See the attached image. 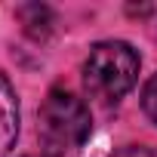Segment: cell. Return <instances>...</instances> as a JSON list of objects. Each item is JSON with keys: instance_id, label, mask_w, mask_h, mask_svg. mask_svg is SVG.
Wrapping results in <instances>:
<instances>
[{"instance_id": "6da1fadb", "label": "cell", "mask_w": 157, "mask_h": 157, "mask_svg": "<svg viewBox=\"0 0 157 157\" xmlns=\"http://www.w3.org/2000/svg\"><path fill=\"white\" fill-rule=\"evenodd\" d=\"M139 52L123 40L96 43L83 62V83L93 99L117 102L123 99L139 80Z\"/></svg>"}, {"instance_id": "7a4b0ae2", "label": "cell", "mask_w": 157, "mask_h": 157, "mask_svg": "<svg viewBox=\"0 0 157 157\" xmlns=\"http://www.w3.org/2000/svg\"><path fill=\"white\" fill-rule=\"evenodd\" d=\"M93 129V117L83 99H77L74 93L52 90L40 108V142L52 157L74 154Z\"/></svg>"}, {"instance_id": "3957f363", "label": "cell", "mask_w": 157, "mask_h": 157, "mask_svg": "<svg viewBox=\"0 0 157 157\" xmlns=\"http://www.w3.org/2000/svg\"><path fill=\"white\" fill-rule=\"evenodd\" d=\"M19 139V99L10 77L0 71V157H10Z\"/></svg>"}, {"instance_id": "277c9868", "label": "cell", "mask_w": 157, "mask_h": 157, "mask_svg": "<svg viewBox=\"0 0 157 157\" xmlns=\"http://www.w3.org/2000/svg\"><path fill=\"white\" fill-rule=\"evenodd\" d=\"M19 19H22L25 31H28L31 37H37V40H43V37L52 31V25H56L52 10L43 6V3H28V6H22V10H19Z\"/></svg>"}, {"instance_id": "5b68a950", "label": "cell", "mask_w": 157, "mask_h": 157, "mask_svg": "<svg viewBox=\"0 0 157 157\" xmlns=\"http://www.w3.org/2000/svg\"><path fill=\"white\" fill-rule=\"evenodd\" d=\"M142 108H145V114L157 123V74L151 77V80L145 83V90H142Z\"/></svg>"}, {"instance_id": "8992f818", "label": "cell", "mask_w": 157, "mask_h": 157, "mask_svg": "<svg viewBox=\"0 0 157 157\" xmlns=\"http://www.w3.org/2000/svg\"><path fill=\"white\" fill-rule=\"evenodd\" d=\"M117 157H157V148H148V145H129V148H123Z\"/></svg>"}]
</instances>
